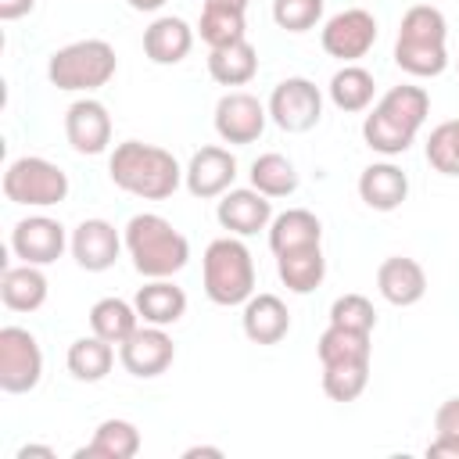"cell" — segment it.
Instances as JSON below:
<instances>
[{"mask_svg": "<svg viewBox=\"0 0 459 459\" xmlns=\"http://www.w3.org/2000/svg\"><path fill=\"white\" fill-rule=\"evenodd\" d=\"M108 176L118 190L143 201H165L183 183V169L176 154L143 140H122L108 158Z\"/></svg>", "mask_w": 459, "mask_h": 459, "instance_id": "cell-2", "label": "cell"}, {"mask_svg": "<svg viewBox=\"0 0 459 459\" xmlns=\"http://www.w3.org/2000/svg\"><path fill=\"white\" fill-rule=\"evenodd\" d=\"M133 11H140V14H154V11H161L169 0H126Z\"/></svg>", "mask_w": 459, "mask_h": 459, "instance_id": "cell-42", "label": "cell"}, {"mask_svg": "<svg viewBox=\"0 0 459 459\" xmlns=\"http://www.w3.org/2000/svg\"><path fill=\"white\" fill-rule=\"evenodd\" d=\"M68 233L57 219L50 215H29V219H18L11 226V251L14 258H22L25 265H50L65 255L68 247Z\"/></svg>", "mask_w": 459, "mask_h": 459, "instance_id": "cell-12", "label": "cell"}, {"mask_svg": "<svg viewBox=\"0 0 459 459\" xmlns=\"http://www.w3.org/2000/svg\"><path fill=\"white\" fill-rule=\"evenodd\" d=\"M133 269L143 280H172L190 262V240L158 212H140L122 230Z\"/></svg>", "mask_w": 459, "mask_h": 459, "instance_id": "cell-3", "label": "cell"}, {"mask_svg": "<svg viewBox=\"0 0 459 459\" xmlns=\"http://www.w3.org/2000/svg\"><path fill=\"white\" fill-rule=\"evenodd\" d=\"M276 273L290 294H312L326 276V258L319 244H305L294 251L276 255Z\"/></svg>", "mask_w": 459, "mask_h": 459, "instance_id": "cell-24", "label": "cell"}, {"mask_svg": "<svg viewBox=\"0 0 459 459\" xmlns=\"http://www.w3.org/2000/svg\"><path fill=\"white\" fill-rule=\"evenodd\" d=\"M208 75L219 86H247L258 75V50L247 39L208 50Z\"/></svg>", "mask_w": 459, "mask_h": 459, "instance_id": "cell-28", "label": "cell"}, {"mask_svg": "<svg viewBox=\"0 0 459 459\" xmlns=\"http://www.w3.org/2000/svg\"><path fill=\"white\" fill-rule=\"evenodd\" d=\"M197 36L208 50L215 47H230L237 39H247V22L244 11H226V7H201L197 18Z\"/></svg>", "mask_w": 459, "mask_h": 459, "instance_id": "cell-33", "label": "cell"}, {"mask_svg": "<svg viewBox=\"0 0 459 459\" xmlns=\"http://www.w3.org/2000/svg\"><path fill=\"white\" fill-rule=\"evenodd\" d=\"M240 326H244V337L255 344H280L290 330V312H287L283 298L262 290V294H251L244 301Z\"/></svg>", "mask_w": 459, "mask_h": 459, "instance_id": "cell-20", "label": "cell"}, {"mask_svg": "<svg viewBox=\"0 0 459 459\" xmlns=\"http://www.w3.org/2000/svg\"><path fill=\"white\" fill-rule=\"evenodd\" d=\"M394 65L412 79H434L448 68V22L434 4H412L402 14Z\"/></svg>", "mask_w": 459, "mask_h": 459, "instance_id": "cell-4", "label": "cell"}, {"mask_svg": "<svg viewBox=\"0 0 459 459\" xmlns=\"http://www.w3.org/2000/svg\"><path fill=\"white\" fill-rule=\"evenodd\" d=\"M140 452V427L133 420H104L93 430V441L75 452V459H133Z\"/></svg>", "mask_w": 459, "mask_h": 459, "instance_id": "cell-25", "label": "cell"}, {"mask_svg": "<svg viewBox=\"0 0 459 459\" xmlns=\"http://www.w3.org/2000/svg\"><path fill=\"white\" fill-rule=\"evenodd\" d=\"M326 93H330L333 108H341V111H366L373 104L377 82H373V72H366L362 65H341L330 75Z\"/></svg>", "mask_w": 459, "mask_h": 459, "instance_id": "cell-29", "label": "cell"}, {"mask_svg": "<svg viewBox=\"0 0 459 459\" xmlns=\"http://www.w3.org/2000/svg\"><path fill=\"white\" fill-rule=\"evenodd\" d=\"M359 197L373 212H394L409 197V176L394 161H373L359 172Z\"/></svg>", "mask_w": 459, "mask_h": 459, "instance_id": "cell-19", "label": "cell"}, {"mask_svg": "<svg viewBox=\"0 0 459 459\" xmlns=\"http://www.w3.org/2000/svg\"><path fill=\"white\" fill-rule=\"evenodd\" d=\"M251 0H204V7H226V11H247Z\"/></svg>", "mask_w": 459, "mask_h": 459, "instance_id": "cell-43", "label": "cell"}, {"mask_svg": "<svg viewBox=\"0 0 459 459\" xmlns=\"http://www.w3.org/2000/svg\"><path fill=\"white\" fill-rule=\"evenodd\" d=\"M194 47V29L176 14H158L143 29V54L154 65H179Z\"/></svg>", "mask_w": 459, "mask_h": 459, "instance_id": "cell-21", "label": "cell"}, {"mask_svg": "<svg viewBox=\"0 0 459 459\" xmlns=\"http://www.w3.org/2000/svg\"><path fill=\"white\" fill-rule=\"evenodd\" d=\"M455 68H459V57H455Z\"/></svg>", "mask_w": 459, "mask_h": 459, "instance_id": "cell-45", "label": "cell"}, {"mask_svg": "<svg viewBox=\"0 0 459 459\" xmlns=\"http://www.w3.org/2000/svg\"><path fill=\"white\" fill-rule=\"evenodd\" d=\"M50 294V283L43 276V265H7L0 276V301L11 312H36L43 308Z\"/></svg>", "mask_w": 459, "mask_h": 459, "instance_id": "cell-22", "label": "cell"}, {"mask_svg": "<svg viewBox=\"0 0 459 459\" xmlns=\"http://www.w3.org/2000/svg\"><path fill=\"white\" fill-rule=\"evenodd\" d=\"M377 290H380V298L387 305L409 308V305L423 301V294H427V273H423V265L416 258L391 255L377 269Z\"/></svg>", "mask_w": 459, "mask_h": 459, "instance_id": "cell-18", "label": "cell"}, {"mask_svg": "<svg viewBox=\"0 0 459 459\" xmlns=\"http://www.w3.org/2000/svg\"><path fill=\"white\" fill-rule=\"evenodd\" d=\"M323 0H273V22L283 32H308L323 22Z\"/></svg>", "mask_w": 459, "mask_h": 459, "instance_id": "cell-36", "label": "cell"}, {"mask_svg": "<svg viewBox=\"0 0 459 459\" xmlns=\"http://www.w3.org/2000/svg\"><path fill=\"white\" fill-rule=\"evenodd\" d=\"M194 455H215V459H219V455H222V448H212V445H194V448H186V452H183V459H194Z\"/></svg>", "mask_w": 459, "mask_h": 459, "instance_id": "cell-44", "label": "cell"}, {"mask_svg": "<svg viewBox=\"0 0 459 459\" xmlns=\"http://www.w3.org/2000/svg\"><path fill=\"white\" fill-rule=\"evenodd\" d=\"M118 72L115 47L108 39H75L61 50L50 54L47 61V79L50 86L65 93H93L108 86Z\"/></svg>", "mask_w": 459, "mask_h": 459, "instance_id": "cell-6", "label": "cell"}, {"mask_svg": "<svg viewBox=\"0 0 459 459\" xmlns=\"http://www.w3.org/2000/svg\"><path fill=\"white\" fill-rule=\"evenodd\" d=\"M43 380V351L39 341L25 326L0 330V391L29 394Z\"/></svg>", "mask_w": 459, "mask_h": 459, "instance_id": "cell-9", "label": "cell"}, {"mask_svg": "<svg viewBox=\"0 0 459 459\" xmlns=\"http://www.w3.org/2000/svg\"><path fill=\"white\" fill-rule=\"evenodd\" d=\"M140 326V312L133 301H122V298H100L93 301L90 308V333L111 341V344H122L133 330Z\"/></svg>", "mask_w": 459, "mask_h": 459, "instance_id": "cell-30", "label": "cell"}, {"mask_svg": "<svg viewBox=\"0 0 459 459\" xmlns=\"http://www.w3.org/2000/svg\"><path fill=\"white\" fill-rule=\"evenodd\" d=\"M36 7V0H0V22H18Z\"/></svg>", "mask_w": 459, "mask_h": 459, "instance_id": "cell-39", "label": "cell"}, {"mask_svg": "<svg viewBox=\"0 0 459 459\" xmlns=\"http://www.w3.org/2000/svg\"><path fill=\"white\" fill-rule=\"evenodd\" d=\"M369 384V359L351 362H326L323 366V391L330 402H355Z\"/></svg>", "mask_w": 459, "mask_h": 459, "instance_id": "cell-34", "label": "cell"}, {"mask_svg": "<svg viewBox=\"0 0 459 459\" xmlns=\"http://www.w3.org/2000/svg\"><path fill=\"white\" fill-rule=\"evenodd\" d=\"M29 455L54 459V448H50V445H22V448H18V459H29Z\"/></svg>", "mask_w": 459, "mask_h": 459, "instance_id": "cell-41", "label": "cell"}, {"mask_svg": "<svg viewBox=\"0 0 459 459\" xmlns=\"http://www.w3.org/2000/svg\"><path fill=\"white\" fill-rule=\"evenodd\" d=\"M427 161L441 176H459V118H448L427 136Z\"/></svg>", "mask_w": 459, "mask_h": 459, "instance_id": "cell-35", "label": "cell"}, {"mask_svg": "<svg viewBox=\"0 0 459 459\" xmlns=\"http://www.w3.org/2000/svg\"><path fill=\"white\" fill-rule=\"evenodd\" d=\"M434 430H437V437L459 441V394H455V398H445V402L437 405V412H434Z\"/></svg>", "mask_w": 459, "mask_h": 459, "instance_id": "cell-38", "label": "cell"}, {"mask_svg": "<svg viewBox=\"0 0 459 459\" xmlns=\"http://www.w3.org/2000/svg\"><path fill=\"white\" fill-rule=\"evenodd\" d=\"M233 179H237V158L226 147H215V143L194 151L186 169H183L186 190L194 197H201V201L222 197L226 190H233Z\"/></svg>", "mask_w": 459, "mask_h": 459, "instance_id": "cell-15", "label": "cell"}, {"mask_svg": "<svg viewBox=\"0 0 459 459\" xmlns=\"http://www.w3.org/2000/svg\"><path fill=\"white\" fill-rule=\"evenodd\" d=\"M201 283L208 301L233 308L255 294V258L240 237H219L204 247L201 258Z\"/></svg>", "mask_w": 459, "mask_h": 459, "instance_id": "cell-5", "label": "cell"}, {"mask_svg": "<svg viewBox=\"0 0 459 459\" xmlns=\"http://www.w3.org/2000/svg\"><path fill=\"white\" fill-rule=\"evenodd\" d=\"M215 219L233 237H255L258 230H269V222H273V197L258 194L255 186L226 190L215 204Z\"/></svg>", "mask_w": 459, "mask_h": 459, "instance_id": "cell-16", "label": "cell"}, {"mask_svg": "<svg viewBox=\"0 0 459 459\" xmlns=\"http://www.w3.org/2000/svg\"><path fill=\"white\" fill-rule=\"evenodd\" d=\"M319 43L330 57H337L344 65H355L377 43V18L366 7H344V11H337L323 22Z\"/></svg>", "mask_w": 459, "mask_h": 459, "instance_id": "cell-10", "label": "cell"}, {"mask_svg": "<svg viewBox=\"0 0 459 459\" xmlns=\"http://www.w3.org/2000/svg\"><path fill=\"white\" fill-rule=\"evenodd\" d=\"M265 108H269V118L283 133H308L323 118V93H319V86L312 79L290 75V79H280L273 86Z\"/></svg>", "mask_w": 459, "mask_h": 459, "instance_id": "cell-8", "label": "cell"}, {"mask_svg": "<svg viewBox=\"0 0 459 459\" xmlns=\"http://www.w3.org/2000/svg\"><path fill=\"white\" fill-rule=\"evenodd\" d=\"M427 455H430V459H437V455H452V459H459V441H452V437H437V434H434V441L427 445Z\"/></svg>", "mask_w": 459, "mask_h": 459, "instance_id": "cell-40", "label": "cell"}, {"mask_svg": "<svg viewBox=\"0 0 459 459\" xmlns=\"http://www.w3.org/2000/svg\"><path fill=\"white\" fill-rule=\"evenodd\" d=\"M430 115V93L423 86H412V82H402V86H391L377 104L373 111L366 115L362 122V140L369 151L384 154V158H394V154H405L416 140V133L423 129Z\"/></svg>", "mask_w": 459, "mask_h": 459, "instance_id": "cell-1", "label": "cell"}, {"mask_svg": "<svg viewBox=\"0 0 459 459\" xmlns=\"http://www.w3.org/2000/svg\"><path fill=\"white\" fill-rule=\"evenodd\" d=\"M65 366L75 380L82 384H97L111 373L115 366V344L97 337V333H86V337H75L68 344V355H65Z\"/></svg>", "mask_w": 459, "mask_h": 459, "instance_id": "cell-27", "label": "cell"}, {"mask_svg": "<svg viewBox=\"0 0 459 459\" xmlns=\"http://www.w3.org/2000/svg\"><path fill=\"white\" fill-rule=\"evenodd\" d=\"M4 197L22 208H50L68 197V172L39 154H22L4 169Z\"/></svg>", "mask_w": 459, "mask_h": 459, "instance_id": "cell-7", "label": "cell"}, {"mask_svg": "<svg viewBox=\"0 0 459 459\" xmlns=\"http://www.w3.org/2000/svg\"><path fill=\"white\" fill-rule=\"evenodd\" d=\"M265 122L269 108L247 90H230L215 104V133L222 143H255L265 133Z\"/></svg>", "mask_w": 459, "mask_h": 459, "instance_id": "cell-11", "label": "cell"}, {"mask_svg": "<svg viewBox=\"0 0 459 459\" xmlns=\"http://www.w3.org/2000/svg\"><path fill=\"white\" fill-rule=\"evenodd\" d=\"M68 247H72V258H75L79 269H86V273H108L118 262L126 240H122V233L108 219H82L72 230Z\"/></svg>", "mask_w": 459, "mask_h": 459, "instance_id": "cell-14", "label": "cell"}, {"mask_svg": "<svg viewBox=\"0 0 459 459\" xmlns=\"http://www.w3.org/2000/svg\"><path fill=\"white\" fill-rule=\"evenodd\" d=\"M251 186L258 190V194H265V197H290L294 190H298V169H294V161L290 158H283V154H276V151H269V154H258L255 161H251Z\"/></svg>", "mask_w": 459, "mask_h": 459, "instance_id": "cell-31", "label": "cell"}, {"mask_svg": "<svg viewBox=\"0 0 459 459\" xmlns=\"http://www.w3.org/2000/svg\"><path fill=\"white\" fill-rule=\"evenodd\" d=\"M136 312H140V323H151V326H172L183 319L186 312V290L176 287L172 280H147L136 298H133Z\"/></svg>", "mask_w": 459, "mask_h": 459, "instance_id": "cell-23", "label": "cell"}, {"mask_svg": "<svg viewBox=\"0 0 459 459\" xmlns=\"http://www.w3.org/2000/svg\"><path fill=\"white\" fill-rule=\"evenodd\" d=\"M319 240H323V222L308 208H287V212L273 215V222H269L273 255H283V251H294L305 244H319Z\"/></svg>", "mask_w": 459, "mask_h": 459, "instance_id": "cell-26", "label": "cell"}, {"mask_svg": "<svg viewBox=\"0 0 459 459\" xmlns=\"http://www.w3.org/2000/svg\"><path fill=\"white\" fill-rule=\"evenodd\" d=\"M316 355H319V366H326V362H351V359H373V333L330 323L319 333Z\"/></svg>", "mask_w": 459, "mask_h": 459, "instance_id": "cell-32", "label": "cell"}, {"mask_svg": "<svg viewBox=\"0 0 459 459\" xmlns=\"http://www.w3.org/2000/svg\"><path fill=\"white\" fill-rule=\"evenodd\" d=\"M118 359L126 366V373L140 377V380H151V377H161L172 359H176V344L172 337L165 333V326H136L122 344H118Z\"/></svg>", "mask_w": 459, "mask_h": 459, "instance_id": "cell-13", "label": "cell"}, {"mask_svg": "<svg viewBox=\"0 0 459 459\" xmlns=\"http://www.w3.org/2000/svg\"><path fill=\"white\" fill-rule=\"evenodd\" d=\"M65 136L72 143L75 154H104L111 143V115L100 100L93 97H79L75 104H68L65 111Z\"/></svg>", "mask_w": 459, "mask_h": 459, "instance_id": "cell-17", "label": "cell"}, {"mask_svg": "<svg viewBox=\"0 0 459 459\" xmlns=\"http://www.w3.org/2000/svg\"><path fill=\"white\" fill-rule=\"evenodd\" d=\"M330 323L333 326H348V330H362V333H373L377 326V308L366 294H341L333 305H330Z\"/></svg>", "mask_w": 459, "mask_h": 459, "instance_id": "cell-37", "label": "cell"}]
</instances>
